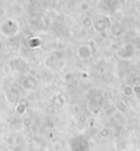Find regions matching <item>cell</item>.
I'll list each match as a JSON object with an SVG mask.
<instances>
[{"label": "cell", "mask_w": 140, "mask_h": 151, "mask_svg": "<svg viewBox=\"0 0 140 151\" xmlns=\"http://www.w3.org/2000/svg\"><path fill=\"white\" fill-rule=\"evenodd\" d=\"M20 29H21L20 24L14 19H7L0 24V35H3L4 37L17 36Z\"/></svg>", "instance_id": "6da1fadb"}, {"label": "cell", "mask_w": 140, "mask_h": 151, "mask_svg": "<svg viewBox=\"0 0 140 151\" xmlns=\"http://www.w3.org/2000/svg\"><path fill=\"white\" fill-rule=\"evenodd\" d=\"M111 25L112 24H111V21H109V17L102 15V16H100L96 21H93V29L97 33H101V32L107 31L111 27Z\"/></svg>", "instance_id": "7a4b0ae2"}, {"label": "cell", "mask_w": 140, "mask_h": 151, "mask_svg": "<svg viewBox=\"0 0 140 151\" xmlns=\"http://www.w3.org/2000/svg\"><path fill=\"white\" fill-rule=\"evenodd\" d=\"M133 54H134V47L131 46L129 43H125L123 46L118 49L117 52V55L122 58V59H128V58H131Z\"/></svg>", "instance_id": "3957f363"}, {"label": "cell", "mask_w": 140, "mask_h": 151, "mask_svg": "<svg viewBox=\"0 0 140 151\" xmlns=\"http://www.w3.org/2000/svg\"><path fill=\"white\" fill-rule=\"evenodd\" d=\"M92 54V50H91V47L90 46H86V44H83L78 48V55L81 58V59H87L90 58Z\"/></svg>", "instance_id": "277c9868"}, {"label": "cell", "mask_w": 140, "mask_h": 151, "mask_svg": "<svg viewBox=\"0 0 140 151\" xmlns=\"http://www.w3.org/2000/svg\"><path fill=\"white\" fill-rule=\"evenodd\" d=\"M109 31H111V35L114 36V37H119L124 33V27L121 25V24H112L109 27Z\"/></svg>", "instance_id": "5b68a950"}, {"label": "cell", "mask_w": 140, "mask_h": 151, "mask_svg": "<svg viewBox=\"0 0 140 151\" xmlns=\"http://www.w3.org/2000/svg\"><path fill=\"white\" fill-rule=\"evenodd\" d=\"M81 24H83V26L85 27V28H91V27H93V20L88 16V15H86V16H84L83 19H81Z\"/></svg>", "instance_id": "8992f818"}, {"label": "cell", "mask_w": 140, "mask_h": 151, "mask_svg": "<svg viewBox=\"0 0 140 151\" xmlns=\"http://www.w3.org/2000/svg\"><path fill=\"white\" fill-rule=\"evenodd\" d=\"M80 7H81L83 10H87V9H88V5H87V3H83V4L80 5Z\"/></svg>", "instance_id": "52a82bcc"}]
</instances>
